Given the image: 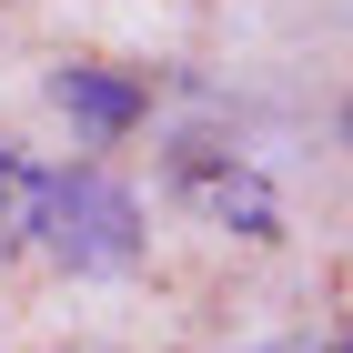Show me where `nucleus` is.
<instances>
[{
  "mask_svg": "<svg viewBox=\"0 0 353 353\" xmlns=\"http://www.w3.org/2000/svg\"><path fill=\"white\" fill-rule=\"evenodd\" d=\"M30 243H51L61 272H132L141 263V202L111 172H51L41 182V232Z\"/></svg>",
  "mask_w": 353,
  "mask_h": 353,
  "instance_id": "1",
  "label": "nucleus"
},
{
  "mask_svg": "<svg viewBox=\"0 0 353 353\" xmlns=\"http://www.w3.org/2000/svg\"><path fill=\"white\" fill-rule=\"evenodd\" d=\"M51 101L81 121L91 141H121L141 121V81H121V71H91V61H71V71H51Z\"/></svg>",
  "mask_w": 353,
  "mask_h": 353,
  "instance_id": "3",
  "label": "nucleus"
},
{
  "mask_svg": "<svg viewBox=\"0 0 353 353\" xmlns=\"http://www.w3.org/2000/svg\"><path fill=\"white\" fill-rule=\"evenodd\" d=\"M172 182H182V202H192L202 222L243 232V243H272V232H283L272 182H263L252 162H232V152H172Z\"/></svg>",
  "mask_w": 353,
  "mask_h": 353,
  "instance_id": "2",
  "label": "nucleus"
},
{
  "mask_svg": "<svg viewBox=\"0 0 353 353\" xmlns=\"http://www.w3.org/2000/svg\"><path fill=\"white\" fill-rule=\"evenodd\" d=\"M323 353H343V343H323Z\"/></svg>",
  "mask_w": 353,
  "mask_h": 353,
  "instance_id": "5",
  "label": "nucleus"
},
{
  "mask_svg": "<svg viewBox=\"0 0 353 353\" xmlns=\"http://www.w3.org/2000/svg\"><path fill=\"white\" fill-rule=\"evenodd\" d=\"M41 182H51V172L21 162V152L0 141V252H21L30 232H41Z\"/></svg>",
  "mask_w": 353,
  "mask_h": 353,
  "instance_id": "4",
  "label": "nucleus"
}]
</instances>
